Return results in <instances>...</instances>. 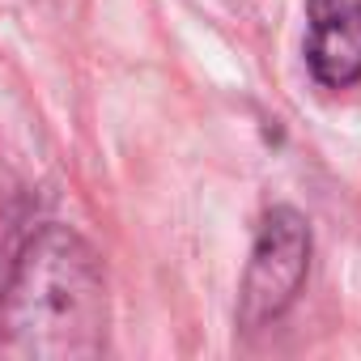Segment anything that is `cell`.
I'll return each mask as SVG.
<instances>
[{
    "label": "cell",
    "mask_w": 361,
    "mask_h": 361,
    "mask_svg": "<svg viewBox=\"0 0 361 361\" xmlns=\"http://www.w3.org/2000/svg\"><path fill=\"white\" fill-rule=\"evenodd\" d=\"M106 344V276L98 251L68 226H39L0 293V357L85 361Z\"/></svg>",
    "instance_id": "1"
},
{
    "label": "cell",
    "mask_w": 361,
    "mask_h": 361,
    "mask_svg": "<svg viewBox=\"0 0 361 361\" xmlns=\"http://www.w3.org/2000/svg\"><path fill=\"white\" fill-rule=\"evenodd\" d=\"M306 64L323 90L361 81V0H306Z\"/></svg>",
    "instance_id": "3"
},
{
    "label": "cell",
    "mask_w": 361,
    "mask_h": 361,
    "mask_svg": "<svg viewBox=\"0 0 361 361\" xmlns=\"http://www.w3.org/2000/svg\"><path fill=\"white\" fill-rule=\"evenodd\" d=\"M310 272V226L298 209H268L259 230H255V247H251V264L243 276V293H238V323L243 327H264L272 319H281Z\"/></svg>",
    "instance_id": "2"
}]
</instances>
